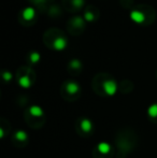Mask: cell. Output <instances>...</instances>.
<instances>
[{
	"label": "cell",
	"mask_w": 157,
	"mask_h": 158,
	"mask_svg": "<svg viewBox=\"0 0 157 158\" xmlns=\"http://www.w3.org/2000/svg\"><path fill=\"white\" fill-rule=\"evenodd\" d=\"M112 153V146L108 142H100L96 146V154L97 156H110Z\"/></svg>",
	"instance_id": "obj_1"
},
{
	"label": "cell",
	"mask_w": 157,
	"mask_h": 158,
	"mask_svg": "<svg viewBox=\"0 0 157 158\" xmlns=\"http://www.w3.org/2000/svg\"><path fill=\"white\" fill-rule=\"evenodd\" d=\"M79 128H80V132H83L85 135L88 133H92L94 130V124L90 119L88 118H82L79 121Z\"/></svg>",
	"instance_id": "obj_2"
},
{
	"label": "cell",
	"mask_w": 157,
	"mask_h": 158,
	"mask_svg": "<svg viewBox=\"0 0 157 158\" xmlns=\"http://www.w3.org/2000/svg\"><path fill=\"white\" fill-rule=\"evenodd\" d=\"M103 92L107 96H114L118 90V85H116L114 80H108L102 84Z\"/></svg>",
	"instance_id": "obj_3"
},
{
	"label": "cell",
	"mask_w": 157,
	"mask_h": 158,
	"mask_svg": "<svg viewBox=\"0 0 157 158\" xmlns=\"http://www.w3.org/2000/svg\"><path fill=\"white\" fill-rule=\"evenodd\" d=\"M65 89L70 96H76L80 93V85L76 82H68L65 86Z\"/></svg>",
	"instance_id": "obj_4"
},
{
	"label": "cell",
	"mask_w": 157,
	"mask_h": 158,
	"mask_svg": "<svg viewBox=\"0 0 157 158\" xmlns=\"http://www.w3.org/2000/svg\"><path fill=\"white\" fill-rule=\"evenodd\" d=\"M28 113H29L30 116H32V117H42L44 114V111L42 110V108H40L39 106H32L29 108Z\"/></svg>",
	"instance_id": "obj_5"
},
{
	"label": "cell",
	"mask_w": 157,
	"mask_h": 158,
	"mask_svg": "<svg viewBox=\"0 0 157 158\" xmlns=\"http://www.w3.org/2000/svg\"><path fill=\"white\" fill-rule=\"evenodd\" d=\"M130 17H131L132 21L136 22V23H138V24L143 23V22H144V19H145L144 14H143V13H141L140 11H137V10L132 11V12L130 13Z\"/></svg>",
	"instance_id": "obj_6"
},
{
	"label": "cell",
	"mask_w": 157,
	"mask_h": 158,
	"mask_svg": "<svg viewBox=\"0 0 157 158\" xmlns=\"http://www.w3.org/2000/svg\"><path fill=\"white\" fill-rule=\"evenodd\" d=\"M66 46H67V41H66V39H64V38H57L54 41V48H56L57 51L65 50Z\"/></svg>",
	"instance_id": "obj_7"
},
{
	"label": "cell",
	"mask_w": 157,
	"mask_h": 158,
	"mask_svg": "<svg viewBox=\"0 0 157 158\" xmlns=\"http://www.w3.org/2000/svg\"><path fill=\"white\" fill-rule=\"evenodd\" d=\"M19 84L23 88H29L30 86H31L32 82H31V80L29 79V77H28V75H24V77H19Z\"/></svg>",
	"instance_id": "obj_8"
},
{
	"label": "cell",
	"mask_w": 157,
	"mask_h": 158,
	"mask_svg": "<svg viewBox=\"0 0 157 158\" xmlns=\"http://www.w3.org/2000/svg\"><path fill=\"white\" fill-rule=\"evenodd\" d=\"M15 140L19 142H26L28 140V135L24 130H17L15 132Z\"/></svg>",
	"instance_id": "obj_9"
},
{
	"label": "cell",
	"mask_w": 157,
	"mask_h": 158,
	"mask_svg": "<svg viewBox=\"0 0 157 158\" xmlns=\"http://www.w3.org/2000/svg\"><path fill=\"white\" fill-rule=\"evenodd\" d=\"M23 17L26 21H31L35 17V10L32 8H26L23 11Z\"/></svg>",
	"instance_id": "obj_10"
},
{
	"label": "cell",
	"mask_w": 157,
	"mask_h": 158,
	"mask_svg": "<svg viewBox=\"0 0 157 158\" xmlns=\"http://www.w3.org/2000/svg\"><path fill=\"white\" fill-rule=\"evenodd\" d=\"M147 115L150 116V118L157 119V103L151 104L147 108Z\"/></svg>",
	"instance_id": "obj_11"
},
{
	"label": "cell",
	"mask_w": 157,
	"mask_h": 158,
	"mask_svg": "<svg viewBox=\"0 0 157 158\" xmlns=\"http://www.w3.org/2000/svg\"><path fill=\"white\" fill-rule=\"evenodd\" d=\"M30 60H31V63H34V64L38 63L40 60V55L37 52L31 53V55H30Z\"/></svg>",
	"instance_id": "obj_12"
},
{
	"label": "cell",
	"mask_w": 157,
	"mask_h": 158,
	"mask_svg": "<svg viewBox=\"0 0 157 158\" xmlns=\"http://www.w3.org/2000/svg\"><path fill=\"white\" fill-rule=\"evenodd\" d=\"M70 66L74 69H80L81 68V63H80V60H78V59H73V60L70 63Z\"/></svg>",
	"instance_id": "obj_13"
},
{
	"label": "cell",
	"mask_w": 157,
	"mask_h": 158,
	"mask_svg": "<svg viewBox=\"0 0 157 158\" xmlns=\"http://www.w3.org/2000/svg\"><path fill=\"white\" fill-rule=\"evenodd\" d=\"M3 79L4 81H11L12 80V73L9 72V71H6V72H3Z\"/></svg>",
	"instance_id": "obj_14"
},
{
	"label": "cell",
	"mask_w": 157,
	"mask_h": 158,
	"mask_svg": "<svg viewBox=\"0 0 157 158\" xmlns=\"http://www.w3.org/2000/svg\"><path fill=\"white\" fill-rule=\"evenodd\" d=\"M72 2H73L74 6H76V8H81L84 3V0H73Z\"/></svg>",
	"instance_id": "obj_15"
},
{
	"label": "cell",
	"mask_w": 157,
	"mask_h": 158,
	"mask_svg": "<svg viewBox=\"0 0 157 158\" xmlns=\"http://www.w3.org/2000/svg\"><path fill=\"white\" fill-rule=\"evenodd\" d=\"M85 19H87V21H93V19H94V15L89 12H86L85 13Z\"/></svg>",
	"instance_id": "obj_16"
}]
</instances>
